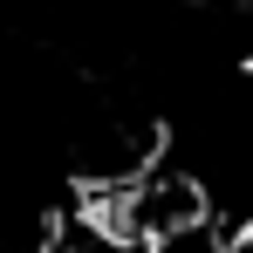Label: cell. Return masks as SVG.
Segmentation results:
<instances>
[{"instance_id": "cell-1", "label": "cell", "mask_w": 253, "mask_h": 253, "mask_svg": "<svg viewBox=\"0 0 253 253\" xmlns=\"http://www.w3.org/2000/svg\"><path fill=\"white\" fill-rule=\"evenodd\" d=\"M240 253H253V219H247V226H240Z\"/></svg>"}]
</instances>
